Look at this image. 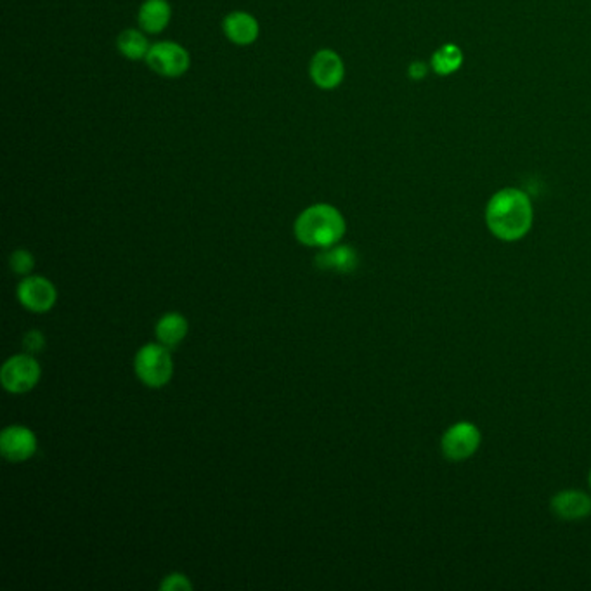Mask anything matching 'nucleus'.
Instances as JSON below:
<instances>
[{
  "label": "nucleus",
  "instance_id": "nucleus-1",
  "mask_svg": "<svg viewBox=\"0 0 591 591\" xmlns=\"http://www.w3.org/2000/svg\"><path fill=\"white\" fill-rule=\"evenodd\" d=\"M533 219L531 198L517 187L501 189L486 206L487 227L501 241L524 238L533 227Z\"/></svg>",
  "mask_w": 591,
  "mask_h": 591
},
{
  "label": "nucleus",
  "instance_id": "nucleus-2",
  "mask_svg": "<svg viewBox=\"0 0 591 591\" xmlns=\"http://www.w3.org/2000/svg\"><path fill=\"white\" fill-rule=\"evenodd\" d=\"M346 219L332 205L317 204L306 208L296 222V240L307 246L330 248L344 238Z\"/></svg>",
  "mask_w": 591,
  "mask_h": 591
},
{
  "label": "nucleus",
  "instance_id": "nucleus-3",
  "mask_svg": "<svg viewBox=\"0 0 591 591\" xmlns=\"http://www.w3.org/2000/svg\"><path fill=\"white\" fill-rule=\"evenodd\" d=\"M134 366L139 380L151 388L166 386L174 373V363L165 346L156 344H149L137 352Z\"/></svg>",
  "mask_w": 591,
  "mask_h": 591
},
{
  "label": "nucleus",
  "instance_id": "nucleus-4",
  "mask_svg": "<svg viewBox=\"0 0 591 591\" xmlns=\"http://www.w3.org/2000/svg\"><path fill=\"white\" fill-rule=\"evenodd\" d=\"M146 63L155 74L166 78H177L189 70L191 57L181 44L165 40L151 45Z\"/></svg>",
  "mask_w": 591,
  "mask_h": 591
},
{
  "label": "nucleus",
  "instance_id": "nucleus-5",
  "mask_svg": "<svg viewBox=\"0 0 591 591\" xmlns=\"http://www.w3.org/2000/svg\"><path fill=\"white\" fill-rule=\"evenodd\" d=\"M444 456L451 462H463L476 455L481 446V430L470 422L449 426L443 436Z\"/></svg>",
  "mask_w": 591,
  "mask_h": 591
},
{
  "label": "nucleus",
  "instance_id": "nucleus-6",
  "mask_svg": "<svg viewBox=\"0 0 591 591\" xmlns=\"http://www.w3.org/2000/svg\"><path fill=\"white\" fill-rule=\"evenodd\" d=\"M38 378H40V365L28 354L11 357L0 371L2 386L7 392L13 394H23L32 390L37 386Z\"/></svg>",
  "mask_w": 591,
  "mask_h": 591
},
{
  "label": "nucleus",
  "instance_id": "nucleus-7",
  "mask_svg": "<svg viewBox=\"0 0 591 591\" xmlns=\"http://www.w3.org/2000/svg\"><path fill=\"white\" fill-rule=\"evenodd\" d=\"M309 74L315 82L316 87L323 91L336 89L346 78V66L342 57L332 49L317 51L309 66Z\"/></svg>",
  "mask_w": 591,
  "mask_h": 591
},
{
  "label": "nucleus",
  "instance_id": "nucleus-8",
  "mask_svg": "<svg viewBox=\"0 0 591 591\" xmlns=\"http://www.w3.org/2000/svg\"><path fill=\"white\" fill-rule=\"evenodd\" d=\"M19 302L32 313H47L57 298L55 285L40 276H28L18 286Z\"/></svg>",
  "mask_w": 591,
  "mask_h": 591
},
{
  "label": "nucleus",
  "instance_id": "nucleus-9",
  "mask_svg": "<svg viewBox=\"0 0 591 591\" xmlns=\"http://www.w3.org/2000/svg\"><path fill=\"white\" fill-rule=\"evenodd\" d=\"M37 451V439L26 426H7L0 434V453L9 462H25Z\"/></svg>",
  "mask_w": 591,
  "mask_h": 591
},
{
  "label": "nucleus",
  "instance_id": "nucleus-10",
  "mask_svg": "<svg viewBox=\"0 0 591 591\" xmlns=\"http://www.w3.org/2000/svg\"><path fill=\"white\" fill-rule=\"evenodd\" d=\"M222 32L236 45H250L259 38V21L250 13L235 11L222 21Z\"/></svg>",
  "mask_w": 591,
  "mask_h": 591
},
{
  "label": "nucleus",
  "instance_id": "nucleus-11",
  "mask_svg": "<svg viewBox=\"0 0 591 591\" xmlns=\"http://www.w3.org/2000/svg\"><path fill=\"white\" fill-rule=\"evenodd\" d=\"M555 516L564 520H579L591 514V498L583 491H562L552 498Z\"/></svg>",
  "mask_w": 591,
  "mask_h": 591
},
{
  "label": "nucleus",
  "instance_id": "nucleus-12",
  "mask_svg": "<svg viewBox=\"0 0 591 591\" xmlns=\"http://www.w3.org/2000/svg\"><path fill=\"white\" fill-rule=\"evenodd\" d=\"M170 16H172V9L166 0H146L139 7L137 21L146 34L156 35L165 30L166 25L170 23Z\"/></svg>",
  "mask_w": 591,
  "mask_h": 591
},
{
  "label": "nucleus",
  "instance_id": "nucleus-13",
  "mask_svg": "<svg viewBox=\"0 0 591 591\" xmlns=\"http://www.w3.org/2000/svg\"><path fill=\"white\" fill-rule=\"evenodd\" d=\"M316 264L323 269H335L338 273H352L359 260H357V254L352 246H330V248H325L323 254H319L316 257Z\"/></svg>",
  "mask_w": 591,
  "mask_h": 591
},
{
  "label": "nucleus",
  "instance_id": "nucleus-14",
  "mask_svg": "<svg viewBox=\"0 0 591 591\" xmlns=\"http://www.w3.org/2000/svg\"><path fill=\"white\" fill-rule=\"evenodd\" d=\"M185 333H187V321L185 316L177 313L164 316L156 325V336L166 349L179 346L185 340Z\"/></svg>",
  "mask_w": 591,
  "mask_h": 591
},
{
  "label": "nucleus",
  "instance_id": "nucleus-15",
  "mask_svg": "<svg viewBox=\"0 0 591 591\" xmlns=\"http://www.w3.org/2000/svg\"><path fill=\"white\" fill-rule=\"evenodd\" d=\"M116 47L120 51V55L124 57H127L130 61H139V59H146L148 55L149 45L148 38L145 37L143 32L139 30H125L118 35V40H116Z\"/></svg>",
  "mask_w": 591,
  "mask_h": 591
},
{
  "label": "nucleus",
  "instance_id": "nucleus-16",
  "mask_svg": "<svg viewBox=\"0 0 591 591\" xmlns=\"http://www.w3.org/2000/svg\"><path fill=\"white\" fill-rule=\"evenodd\" d=\"M463 53L456 44H444L434 55L430 66L437 75H453L462 68Z\"/></svg>",
  "mask_w": 591,
  "mask_h": 591
},
{
  "label": "nucleus",
  "instance_id": "nucleus-17",
  "mask_svg": "<svg viewBox=\"0 0 591 591\" xmlns=\"http://www.w3.org/2000/svg\"><path fill=\"white\" fill-rule=\"evenodd\" d=\"M11 269L16 273V275H30L34 265H35V260H34V255L26 250H18L11 255Z\"/></svg>",
  "mask_w": 591,
  "mask_h": 591
},
{
  "label": "nucleus",
  "instance_id": "nucleus-18",
  "mask_svg": "<svg viewBox=\"0 0 591 591\" xmlns=\"http://www.w3.org/2000/svg\"><path fill=\"white\" fill-rule=\"evenodd\" d=\"M160 588L164 591L191 590V583L183 574H172L166 576Z\"/></svg>",
  "mask_w": 591,
  "mask_h": 591
},
{
  "label": "nucleus",
  "instance_id": "nucleus-19",
  "mask_svg": "<svg viewBox=\"0 0 591 591\" xmlns=\"http://www.w3.org/2000/svg\"><path fill=\"white\" fill-rule=\"evenodd\" d=\"M25 349L28 352H38L44 349L45 346V338L40 332H30L25 335Z\"/></svg>",
  "mask_w": 591,
  "mask_h": 591
},
{
  "label": "nucleus",
  "instance_id": "nucleus-20",
  "mask_svg": "<svg viewBox=\"0 0 591 591\" xmlns=\"http://www.w3.org/2000/svg\"><path fill=\"white\" fill-rule=\"evenodd\" d=\"M426 74H428V66L424 61H413L407 68V75L413 80H422V78H426Z\"/></svg>",
  "mask_w": 591,
  "mask_h": 591
},
{
  "label": "nucleus",
  "instance_id": "nucleus-21",
  "mask_svg": "<svg viewBox=\"0 0 591 591\" xmlns=\"http://www.w3.org/2000/svg\"><path fill=\"white\" fill-rule=\"evenodd\" d=\"M588 481H590V487H591V472H590V476H588Z\"/></svg>",
  "mask_w": 591,
  "mask_h": 591
}]
</instances>
